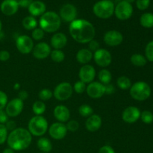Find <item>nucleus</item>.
<instances>
[{"mask_svg":"<svg viewBox=\"0 0 153 153\" xmlns=\"http://www.w3.org/2000/svg\"><path fill=\"white\" fill-rule=\"evenodd\" d=\"M69 32L75 41L85 44L94 40L96 30L93 24L89 21L83 19H78L70 22Z\"/></svg>","mask_w":153,"mask_h":153,"instance_id":"1","label":"nucleus"},{"mask_svg":"<svg viewBox=\"0 0 153 153\" xmlns=\"http://www.w3.org/2000/svg\"><path fill=\"white\" fill-rule=\"evenodd\" d=\"M31 141L32 135L24 128H16L8 134L7 138V145L14 151L25 150L31 145Z\"/></svg>","mask_w":153,"mask_h":153,"instance_id":"2","label":"nucleus"},{"mask_svg":"<svg viewBox=\"0 0 153 153\" xmlns=\"http://www.w3.org/2000/svg\"><path fill=\"white\" fill-rule=\"evenodd\" d=\"M40 28L45 32L55 33L60 28L61 19L60 16L54 11H46L40 16Z\"/></svg>","mask_w":153,"mask_h":153,"instance_id":"3","label":"nucleus"},{"mask_svg":"<svg viewBox=\"0 0 153 153\" xmlns=\"http://www.w3.org/2000/svg\"><path fill=\"white\" fill-rule=\"evenodd\" d=\"M48 122L43 116H34L28 122V130L31 135L42 137L48 131Z\"/></svg>","mask_w":153,"mask_h":153,"instance_id":"4","label":"nucleus"},{"mask_svg":"<svg viewBox=\"0 0 153 153\" xmlns=\"http://www.w3.org/2000/svg\"><path fill=\"white\" fill-rule=\"evenodd\" d=\"M114 4L110 0H101L97 1L93 7L94 14L100 19H109L114 13Z\"/></svg>","mask_w":153,"mask_h":153,"instance_id":"5","label":"nucleus"},{"mask_svg":"<svg viewBox=\"0 0 153 153\" xmlns=\"http://www.w3.org/2000/svg\"><path fill=\"white\" fill-rule=\"evenodd\" d=\"M130 95L137 101H145L151 95V88L146 82L139 81L130 88Z\"/></svg>","mask_w":153,"mask_h":153,"instance_id":"6","label":"nucleus"},{"mask_svg":"<svg viewBox=\"0 0 153 153\" xmlns=\"http://www.w3.org/2000/svg\"><path fill=\"white\" fill-rule=\"evenodd\" d=\"M73 88L71 84L64 82L58 84L53 91V96L58 101H66L72 97Z\"/></svg>","mask_w":153,"mask_h":153,"instance_id":"7","label":"nucleus"},{"mask_svg":"<svg viewBox=\"0 0 153 153\" xmlns=\"http://www.w3.org/2000/svg\"><path fill=\"white\" fill-rule=\"evenodd\" d=\"M132 13V5L125 0L120 1L114 7V14L120 20H127L131 17Z\"/></svg>","mask_w":153,"mask_h":153,"instance_id":"8","label":"nucleus"},{"mask_svg":"<svg viewBox=\"0 0 153 153\" xmlns=\"http://www.w3.org/2000/svg\"><path fill=\"white\" fill-rule=\"evenodd\" d=\"M16 46L17 50L22 55L31 53L34 48V41L32 38L28 35H20L16 38Z\"/></svg>","mask_w":153,"mask_h":153,"instance_id":"9","label":"nucleus"},{"mask_svg":"<svg viewBox=\"0 0 153 153\" xmlns=\"http://www.w3.org/2000/svg\"><path fill=\"white\" fill-rule=\"evenodd\" d=\"M93 58L94 59L96 64L102 68L108 67L112 62L111 54L105 49L100 48L98 50L94 52Z\"/></svg>","mask_w":153,"mask_h":153,"instance_id":"10","label":"nucleus"},{"mask_svg":"<svg viewBox=\"0 0 153 153\" xmlns=\"http://www.w3.org/2000/svg\"><path fill=\"white\" fill-rule=\"evenodd\" d=\"M23 101L19 98H14L9 101L6 105L4 111L9 117H16L22 113L23 110Z\"/></svg>","mask_w":153,"mask_h":153,"instance_id":"11","label":"nucleus"},{"mask_svg":"<svg viewBox=\"0 0 153 153\" xmlns=\"http://www.w3.org/2000/svg\"><path fill=\"white\" fill-rule=\"evenodd\" d=\"M67 126L64 123L56 122L52 123L49 128V134L54 140H62L67 134Z\"/></svg>","mask_w":153,"mask_h":153,"instance_id":"12","label":"nucleus"},{"mask_svg":"<svg viewBox=\"0 0 153 153\" xmlns=\"http://www.w3.org/2000/svg\"><path fill=\"white\" fill-rule=\"evenodd\" d=\"M103 40L105 43L108 46H117L123 41V36L122 33L117 30H110L105 33Z\"/></svg>","mask_w":153,"mask_h":153,"instance_id":"13","label":"nucleus"},{"mask_svg":"<svg viewBox=\"0 0 153 153\" xmlns=\"http://www.w3.org/2000/svg\"><path fill=\"white\" fill-rule=\"evenodd\" d=\"M86 92L91 98L99 99L105 94V85L100 82H92L87 86Z\"/></svg>","mask_w":153,"mask_h":153,"instance_id":"14","label":"nucleus"},{"mask_svg":"<svg viewBox=\"0 0 153 153\" xmlns=\"http://www.w3.org/2000/svg\"><path fill=\"white\" fill-rule=\"evenodd\" d=\"M52 49L51 46L45 42H40L34 46L32 55L36 59L43 60L50 55Z\"/></svg>","mask_w":153,"mask_h":153,"instance_id":"15","label":"nucleus"},{"mask_svg":"<svg viewBox=\"0 0 153 153\" xmlns=\"http://www.w3.org/2000/svg\"><path fill=\"white\" fill-rule=\"evenodd\" d=\"M60 18L66 22H72L76 19L77 10L72 4H66L61 7L60 10Z\"/></svg>","mask_w":153,"mask_h":153,"instance_id":"16","label":"nucleus"},{"mask_svg":"<svg viewBox=\"0 0 153 153\" xmlns=\"http://www.w3.org/2000/svg\"><path fill=\"white\" fill-rule=\"evenodd\" d=\"M96 76V70L92 65L85 64L80 68L79 72V77L80 81L85 84H90L94 82Z\"/></svg>","mask_w":153,"mask_h":153,"instance_id":"17","label":"nucleus"},{"mask_svg":"<svg viewBox=\"0 0 153 153\" xmlns=\"http://www.w3.org/2000/svg\"><path fill=\"white\" fill-rule=\"evenodd\" d=\"M140 111L135 106H128L123 111L122 119L127 123H134L140 117Z\"/></svg>","mask_w":153,"mask_h":153,"instance_id":"18","label":"nucleus"},{"mask_svg":"<svg viewBox=\"0 0 153 153\" xmlns=\"http://www.w3.org/2000/svg\"><path fill=\"white\" fill-rule=\"evenodd\" d=\"M0 9L1 13L6 16L15 14L19 9L17 0H4L0 5Z\"/></svg>","mask_w":153,"mask_h":153,"instance_id":"19","label":"nucleus"},{"mask_svg":"<svg viewBox=\"0 0 153 153\" xmlns=\"http://www.w3.org/2000/svg\"><path fill=\"white\" fill-rule=\"evenodd\" d=\"M54 117L60 123H66L69 121L70 118V111L68 108L63 105H57L54 108Z\"/></svg>","mask_w":153,"mask_h":153,"instance_id":"20","label":"nucleus"},{"mask_svg":"<svg viewBox=\"0 0 153 153\" xmlns=\"http://www.w3.org/2000/svg\"><path fill=\"white\" fill-rule=\"evenodd\" d=\"M102 126V118L98 114H92L85 121V128L90 132L98 131Z\"/></svg>","mask_w":153,"mask_h":153,"instance_id":"21","label":"nucleus"},{"mask_svg":"<svg viewBox=\"0 0 153 153\" xmlns=\"http://www.w3.org/2000/svg\"><path fill=\"white\" fill-rule=\"evenodd\" d=\"M67 43V37L64 33L57 32L52 35L50 40V46L54 49H62Z\"/></svg>","mask_w":153,"mask_h":153,"instance_id":"22","label":"nucleus"},{"mask_svg":"<svg viewBox=\"0 0 153 153\" xmlns=\"http://www.w3.org/2000/svg\"><path fill=\"white\" fill-rule=\"evenodd\" d=\"M28 12L32 16H42L46 12V4L40 1H33L28 7Z\"/></svg>","mask_w":153,"mask_h":153,"instance_id":"23","label":"nucleus"},{"mask_svg":"<svg viewBox=\"0 0 153 153\" xmlns=\"http://www.w3.org/2000/svg\"><path fill=\"white\" fill-rule=\"evenodd\" d=\"M94 54L89 49H82L76 54V60L79 64L85 65L93 59Z\"/></svg>","mask_w":153,"mask_h":153,"instance_id":"24","label":"nucleus"},{"mask_svg":"<svg viewBox=\"0 0 153 153\" xmlns=\"http://www.w3.org/2000/svg\"><path fill=\"white\" fill-rule=\"evenodd\" d=\"M37 146L39 150L44 153H49L52 149V142L49 138L45 137H41L38 139L37 142Z\"/></svg>","mask_w":153,"mask_h":153,"instance_id":"25","label":"nucleus"},{"mask_svg":"<svg viewBox=\"0 0 153 153\" xmlns=\"http://www.w3.org/2000/svg\"><path fill=\"white\" fill-rule=\"evenodd\" d=\"M22 26L25 30L28 31H33L34 28H37V21L34 16H25L23 19H22Z\"/></svg>","mask_w":153,"mask_h":153,"instance_id":"26","label":"nucleus"},{"mask_svg":"<svg viewBox=\"0 0 153 153\" xmlns=\"http://www.w3.org/2000/svg\"><path fill=\"white\" fill-rule=\"evenodd\" d=\"M98 79L99 80H100V83H102V85H108V84H110L111 82V73L108 70L102 69V70H100V73H98Z\"/></svg>","mask_w":153,"mask_h":153,"instance_id":"27","label":"nucleus"},{"mask_svg":"<svg viewBox=\"0 0 153 153\" xmlns=\"http://www.w3.org/2000/svg\"><path fill=\"white\" fill-rule=\"evenodd\" d=\"M140 23L143 27L150 28L153 27V13H145L140 18Z\"/></svg>","mask_w":153,"mask_h":153,"instance_id":"28","label":"nucleus"},{"mask_svg":"<svg viewBox=\"0 0 153 153\" xmlns=\"http://www.w3.org/2000/svg\"><path fill=\"white\" fill-rule=\"evenodd\" d=\"M130 61H131V63L133 65L138 67H144L146 64V62H147L146 57L140 55V54H134V55H132L131 56V58H130Z\"/></svg>","mask_w":153,"mask_h":153,"instance_id":"29","label":"nucleus"},{"mask_svg":"<svg viewBox=\"0 0 153 153\" xmlns=\"http://www.w3.org/2000/svg\"><path fill=\"white\" fill-rule=\"evenodd\" d=\"M117 85L120 90L127 91L131 87V82L129 78L126 76H122L117 79Z\"/></svg>","mask_w":153,"mask_h":153,"instance_id":"30","label":"nucleus"},{"mask_svg":"<svg viewBox=\"0 0 153 153\" xmlns=\"http://www.w3.org/2000/svg\"><path fill=\"white\" fill-rule=\"evenodd\" d=\"M46 110V106L44 102L38 100L33 103L32 111L36 116H42Z\"/></svg>","mask_w":153,"mask_h":153,"instance_id":"31","label":"nucleus"},{"mask_svg":"<svg viewBox=\"0 0 153 153\" xmlns=\"http://www.w3.org/2000/svg\"><path fill=\"white\" fill-rule=\"evenodd\" d=\"M51 59L56 63H61L65 58V55L64 52L61 49H54L50 53Z\"/></svg>","mask_w":153,"mask_h":153,"instance_id":"32","label":"nucleus"},{"mask_svg":"<svg viewBox=\"0 0 153 153\" xmlns=\"http://www.w3.org/2000/svg\"><path fill=\"white\" fill-rule=\"evenodd\" d=\"M79 113L82 117H89L90 116L94 114V109L89 105H82L79 108Z\"/></svg>","mask_w":153,"mask_h":153,"instance_id":"33","label":"nucleus"},{"mask_svg":"<svg viewBox=\"0 0 153 153\" xmlns=\"http://www.w3.org/2000/svg\"><path fill=\"white\" fill-rule=\"evenodd\" d=\"M52 96H53V93L51 90L48 89V88H43L38 94L39 99L43 102L49 100L52 98Z\"/></svg>","mask_w":153,"mask_h":153,"instance_id":"34","label":"nucleus"},{"mask_svg":"<svg viewBox=\"0 0 153 153\" xmlns=\"http://www.w3.org/2000/svg\"><path fill=\"white\" fill-rule=\"evenodd\" d=\"M140 120L146 124H150L153 122V114L149 111H143L140 114Z\"/></svg>","mask_w":153,"mask_h":153,"instance_id":"35","label":"nucleus"},{"mask_svg":"<svg viewBox=\"0 0 153 153\" xmlns=\"http://www.w3.org/2000/svg\"><path fill=\"white\" fill-rule=\"evenodd\" d=\"M45 35V31L40 28H36L31 32V37L32 40H36V41H40L43 40Z\"/></svg>","mask_w":153,"mask_h":153,"instance_id":"36","label":"nucleus"},{"mask_svg":"<svg viewBox=\"0 0 153 153\" xmlns=\"http://www.w3.org/2000/svg\"><path fill=\"white\" fill-rule=\"evenodd\" d=\"M73 88V91H75L76 94H83L85 91H86L87 85L85 82H82V81L79 80L74 84Z\"/></svg>","mask_w":153,"mask_h":153,"instance_id":"37","label":"nucleus"},{"mask_svg":"<svg viewBox=\"0 0 153 153\" xmlns=\"http://www.w3.org/2000/svg\"><path fill=\"white\" fill-rule=\"evenodd\" d=\"M145 55L146 60L153 62V40L149 42L145 48Z\"/></svg>","mask_w":153,"mask_h":153,"instance_id":"38","label":"nucleus"},{"mask_svg":"<svg viewBox=\"0 0 153 153\" xmlns=\"http://www.w3.org/2000/svg\"><path fill=\"white\" fill-rule=\"evenodd\" d=\"M7 135H8V131L6 128L5 126L0 124V145H2L7 141Z\"/></svg>","mask_w":153,"mask_h":153,"instance_id":"39","label":"nucleus"},{"mask_svg":"<svg viewBox=\"0 0 153 153\" xmlns=\"http://www.w3.org/2000/svg\"><path fill=\"white\" fill-rule=\"evenodd\" d=\"M67 128V131H70L72 132H75L77 131L79 128V123L78 121L72 120L68 121L67 124L66 125Z\"/></svg>","mask_w":153,"mask_h":153,"instance_id":"40","label":"nucleus"},{"mask_svg":"<svg viewBox=\"0 0 153 153\" xmlns=\"http://www.w3.org/2000/svg\"><path fill=\"white\" fill-rule=\"evenodd\" d=\"M150 4V0H137L136 5L137 7L140 10H144L149 7Z\"/></svg>","mask_w":153,"mask_h":153,"instance_id":"41","label":"nucleus"},{"mask_svg":"<svg viewBox=\"0 0 153 153\" xmlns=\"http://www.w3.org/2000/svg\"><path fill=\"white\" fill-rule=\"evenodd\" d=\"M7 102H8V98H7V94L3 91H0V110L5 108Z\"/></svg>","mask_w":153,"mask_h":153,"instance_id":"42","label":"nucleus"},{"mask_svg":"<svg viewBox=\"0 0 153 153\" xmlns=\"http://www.w3.org/2000/svg\"><path fill=\"white\" fill-rule=\"evenodd\" d=\"M88 45H89V49L92 52H95L96 51H97L99 49H100L99 42L97 41V40H94V39L91 40V42H89V43H88Z\"/></svg>","mask_w":153,"mask_h":153,"instance_id":"43","label":"nucleus"},{"mask_svg":"<svg viewBox=\"0 0 153 153\" xmlns=\"http://www.w3.org/2000/svg\"><path fill=\"white\" fill-rule=\"evenodd\" d=\"M98 153H116L114 149L109 145H105L99 149Z\"/></svg>","mask_w":153,"mask_h":153,"instance_id":"44","label":"nucleus"},{"mask_svg":"<svg viewBox=\"0 0 153 153\" xmlns=\"http://www.w3.org/2000/svg\"><path fill=\"white\" fill-rule=\"evenodd\" d=\"M10 52L7 50H1L0 51V61H7L10 59Z\"/></svg>","mask_w":153,"mask_h":153,"instance_id":"45","label":"nucleus"},{"mask_svg":"<svg viewBox=\"0 0 153 153\" xmlns=\"http://www.w3.org/2000/svg\"><path fill=\"white\" fill-rule=\"evenodd\" d=\"M9 117L7 116V114H6L5 111L3 109V110H0V124H4L9 120H8Z\"/></svg>","mask_w":153,"mask_h":153,"instance_id":"46","label":"nucleus"},{"mask_svg":"<svg viewBox=\"0 0 153 153\" xmlns=\"http://www.w3.org/2000/svg\"><path fill=\"white\" fill-rule=\"evenodd\" d=\"M19 7H24V8H28L30 4L33 1V0H17Z\"/></svg>","mask_w":153,"mask_h":153,"instance_id":"47","label":"nucleus"},{"mask_svg":"<svg viewBox=\"0 0 153 153\" xmlns=\"http://www.w3.org/2000/svg\"><path fill=\"white\" fill-rule=\"evenodd\" d=\"M16 123H15L13 120H8L5 124H4V126H5L7 131H12L13 130H14L15 128H16Z\"/></svg>","mask_w":153,"mask_h":153,"instance_id":"48","label":"nucleus"},{"mask_svg":"<svg viewBox=\"0 0 153 153\" xmlns=\"http://www.w3.org/2000/svg\"><path fill=\"white\" fill-rule=\"evenodd\" d=\"M105 94L108 95H111V94H114L115 92V88L113 85L111 84H108V85H105Z\"/></svg>","mask_w":153,"mask_h":153,"instance_id":"49","label":"nucleus"},{"mask_svg":"<svg viewBox=\"0 0 153 153\" xmlns=\"http://www.w3.org/2000/svg\"><path fill=\"white\" fill-rule=\"evenodd\" d=\"M28 97V92H27L26 91H24V90L20 91L19 92V94H18V98H19V100H22V101H24V100H27Z\"/></svg>","mask_w":153,"mask_h":153,"instance_id":"50","label":"nucleus"},{"mask_svg":"<svg viewBox=\"0 0 153 153\" xmlns=\"http://www.w3.org/2000/svg\"><path fill=\"white\" fill-rule=\"evenodd\" d=\"M14 152L15 151L13 150V149H10V147H7V148H5V149L3 150L2 153H15Z\"/></svg>","mask_w":153,"mask_h":153,"instance_id":"51","label":"nucleus"},{"mask_svg":"<svg viewBox=\"0 0 153 153\" xmlns=\"http://www.w3.org/2000/svg\"><path fill=\"white\" fill-rule=\"evenodd\" d=\"M3 37V32H2V23L1 21L0 20V39Z\"/></svg>","mask_w":153,"mask_h":153,"instance_id":"52","label":"nucleus"},{"mask_svg":"<svg viewBox=\"0 0 153 153\" xmlns=\"http://www.w3.org/2000/svg\"><path fill=\"white\" fill-rule=\"evenodd\" d=\"M20 85H19V83H15V85H13V89L14 90H19V89H20Z\"/></svg>","mask_w":153,"mask_h":153,"instance_id":"53","label":"nucleus"},{"mask_svg":"<svg viewBox=\"0 0 153 153\" xmlns=\"http://www.w3.org/2000/svg\"><path fill=\"white\" fill-rule=\"evenodd\" d=\"M125 1H126L127 2H128V3H130V4H131V3L134 2V1H135V0H125Z\"/></svg>","mask_w":153,"mask_h":153,"instance_id":"54","label":"nucleus"},{"mask_svg":"<svg viewBox=\"0 0 153 153\" xmlns=\"http://www.w3.org/2000/svg\"><path fill=\"white\" fill-rule=\"evenodd\" d=\"M34 1H39V0H34Z\"/></svg>","mask_w":153,"mask_h":153,"instance_id":"55","label":"nucleus"},{"mask_svg":"<svg viewBox=\"0 0 153 153\" xmlns=\"http://www.w3.org/2000/svg\"><path fill=\"white\" fill-rule=\"evenodd\" d=\"M40 153H44V152H40Z\"/></svg>","mask_w":153,"mask_h":153,"instance_id":"56","label":"nucleus"},{"mask_svg":"<svg viewBox=\"0 0 153 153\" xmlns=\"http://www.w3.org/2000/svg\"><path fill=\"white\" fill-rule=\"evenodd\" d=\"M110 1H111V0H110Z\"/></svg>","mask_w":153,"mask_h":153,"instance_id":"57","label":"nucleus"}]
</instances>
